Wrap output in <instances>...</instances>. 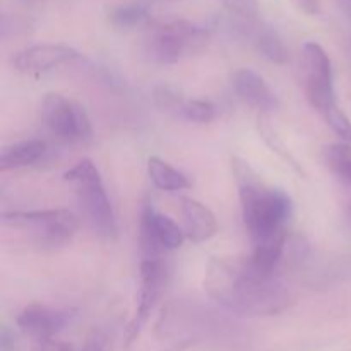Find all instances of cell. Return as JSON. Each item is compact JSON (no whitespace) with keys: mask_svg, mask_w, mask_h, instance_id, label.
<instances>
[{"mask_svg":"<svg viewBox=\"0 0 351 351\" xmlns=\"http://www.w3.org/2000/svg\"><path fill=\"white\" fill-rule=\"evenodd\" d=\"M285 242H287V235L257 243V245H254L252 254L247 259L252 264L254 269L266 274V276H274V269H276L278 263H280L281 256H283Z\"/></svg>","mask_w":351,"mask_h":351,"instance_id":"16","label":"cell"},{"mask_svg":"<svg viewBox=\"0 0 351 351\" xmlns=\"http://www.w3.org/2000/svg\"><path fill=\"white\" fill-rule=\"evenodd\" d=\"M185 232L168 218L154 211L149 202H144L141 211V254L143 259H160L165 250L180 249L184 245Z\"/></svg>","mask_w":351,"mask_h":351,"instance_id":"9","label":"cell"},{"mask_svg":"<svg viewBox=\"0 0 351 351\" xmlns=\"http://www.w3.org/2000/svg\"><path fill=\"white\" fill-rule=\"evenodd\" d=\"M339 5V9L343 10V14H345L346 17L351 21V0H336Z\"/></svg>","mask_w":351,"mask_h":351,"instance_id":"27","label":"cell"},{"mask_svg":"<svg viewBox=\"0 0 351 351\" xmlns=\"http://www.w3.org/2000/svg\"><path fill=\"white\" fill-rule=\"evenodd\" d=\"M81 57L74 47L64 43H38L23 48L12 58V67L23 74H41Z\"/></svg>","mask_w":351,"mask_h":351,"instance_id":"10","label":"cell"},{"mask_svg":"<svg viewBox=\"0 0 351 351\" xmlns=\"http://www.w3.org/2000/svg\"><path fill=\"white\" fill-rule=\"evenodd\" d=\"M322 117H324L326 122L329 123V127L335 130L336 136L341 137L343 143L351 144V120L338 105L332 106V108L329 110V112H326Z\"/></svg>","mask_w":351,"mask_h":351,"instance_id":"23","label":"cell"},{"mask_svg":"<svg viewBox=\"0 0 351 351\" xmlns=\"http://www.w3.org/2000/svg\"><path fill=\"white\" fill-rule=\"evenodd\" d=\"M47 153V143L40 139L23 141V143L5 146L0 153V171L17 170V168L34 165Z\"/></svg>","mask_w":351,"mask_h":351,"instance_id":"14","label":"cell"},{"mask_svg":"<svg viewBox=\"0 0 351 351\" xmlns=\"http://www.w3.org/2000/svg\"><path fill=\"white\" fill-rule=\"evenodd\" d=\"M346 197H348V209H350V213H351V191L346 192Z\"/></svg>","mask_w":351,"mask_h":351,"instance_id":"28","label":"cell"},{"mask_svg":"<svg viewBox=\"0 0 351 351\" xmlns=\"http://www.w3.org/2000/svg\"><path fill=\"white\" fill-rule=\"evenodd\" d=\"M64 180L74 185L89 226L103 240L113 242L117 239V219L98 167L89 158L79 160L71 170L65 171Z\"/></svg>","mask_w":351,"mask_h":351,"instance_id":"4","label":"cell"},{"mask_svg":"<svg viewBox=\"0 0 351 351\" xmlns=\"http://www.w3.org/2000/svg\"><path fill=\"white\" fill-rule=\"evenodd\" d=\"M250 36H252L254 45H256V48L263 57H266L273 64H287L288 50L276 31L267 26H256L252 33H250Z\"/></svg>","mask_w":351,"mask_h":351,"instance_id":"18","label":"cell"},{"mask_svg":"<svg viewBox=\"0 0 351 351\" xmlns=\"http://www.w3.org/2000/svg\"><path fill=\"white\" fill-rule=\"evenodd\" d=\"M307 16H319L322 10L321 0H291Z\"/></svg>","mask_w":351,"mask_h":351,"instance_id":"25","label":"cell"},{"mask_svg":"<svg viewBox=\"0 0 351 351\" xmlns=\"http://www.w3.org/2000/svg\"><path fill=\"white\" fill-rule=\"evenodd\" d=\"M41 120L62 141H89L93 136L91 120L84 106L58 93H50L43 98Z\"/></svg>","mask_w":351,"mask_h":351,"instance_id":"7","label":"cell"},{"mask_svg":"<svg viewBox=\"0 0 351 351\" xmlns=\"http://www.w3.org/2000/svg\"><path fill=\"white\" fill-rule=\"evenodd\" d=\"M221 3L232 16L239 17L243 23H254L259 16L257 0H221Z\"/></svg>","mask_w":351,"mask_h":351,"instance_id":"22","label":"cell"},{"mask_svg":"<svg viewBox=\"0 0 351 351\" xmlns=\"http://www.w3.org/2000/svg\"><path fill=\"white\" fill-rule=\"evenodd\" d=\"M178 115L182 119L189 120V122L195 123H208L215 120L216 117V106L213 105L208 99H199V98H185L182 103V108Z\"/></svg>","mask_w":351,"mask_h":351,"instance_id":"20","label":"cell"},{"mask_svg":"<svg viewBox=\"0 0 351 351\" xmlns=\"http://www.w3.org/2000/svg\"><path fill=\"white\" fill-rule=\"evenodd\" d=\"M324 161L336 180L345 187L346 192L351 191V144L336 143L324 147Z\"/></svg>","mask_w":351,"mask_h":351,"instance_id":"19","label":"cell"},{"mask_svg":"<svg viewBox=\"0 0 351 351\" xmlns=\"http://www.w3.org/2000/svg\"><path fill=\"white\" fill-rule=\"evenodd\" d=\"M302 84L308 103L321 115L338 105L331 58L317 41H307L302 47Z\"/></svg>","mask_w":351,"mask_h":351,"instance_id":"6","label":"cell"},{"mask_svg":"<svg viewBox=\"0 0 351 351\" xmlns=\"http://www.w3.org/2000/svg\"><path fill=\"white\" fill-rule=\"evenodd\" d=\"M147 173H149L154 187H158L160 191L178 192L185 191L192 185L191 180L182 171L175 170L171 165H168L167 161L158 156H151L147 160Z\"/></svg>","mask_w":351,"mask_h":351,"instance_id":"15","label":"cell"},{"mask_svg":"<svg viewBox=\"0 0 351 351\" xmlns=\"http://www.w3.org/2000/svg\"><path fill=\"white\" fill-rule=\"evenodd\" d=\"M2 223L12 228L26 230L38 245L45 247L65 245L79 228L77 218L69 209L3 213Z\"/></svg>","mask_w":351,"mask_h":351,"instance_id":"5","label":"cell"},{"mask_svg":"<svg viewBox=\"0 0 351 351\" xmlns=\"http://www.w3.org/2000/svg\"><path fill=\"white\" fill-rule=\"evenodd\" d=\"M105 335L99 331L93 332L88 339H86L84 346H82L81 351H105Z\"/></svg>","mask_w":351,"mask_h":351,"instance_id":"26","label":"cell"},{"mask_svg":"<svg viewBox=\"0 0 351 351\" xmlns=\"http://www.w3.org/2000/svg\"><path fill=\"white\" fill-rule=\"evenodd\" d=\"M33 351H74L69 343L58 341L55 338L48 339H40V341H34Z\"/></svg>","mask_w":351,"mask_h":351,"instance_id":"24","label":"cell"},{"mask_svg":"<svg viewBox=\"0 0 351 351\" xmlns=\"http://www.w3.org/2000/svg\"><path fill=\"white\" fill-rule=\"evenodd\" d=\"M232 82L239 98L247 105L259 110L263 115L276 112L280 108V98L257 72L250 69H240L233 74Z\"/></svg>","mask_w":351,"mask_h":351,"instance_id":"12","label":"cell"},{"mask_svg":"<svg viewBox=\"0 0 351 351\" xmlns=\"http://www.w3.org/2000/svg\"><path fill=\"white\" fill-rule=\"evenodd\" d=\"M208 41L206 27L180 17H170L147 24L144 51L154 64L170 65L201 53Z\"/></svg>","mask_w":351,"mask_h":351,"instance_id":"3","label":"cell"},{"mask_svg":"<svg viewBox=\"0 0 351 351\" xmlns=\"http://www.w3.org/2000/svg\"><path fill=\"white\" fill-rule=\"evenodd\" d=\"M167 283V269L161 259H143L141 261V288L137 307L132 319L125 328V345H132L144 326L149 321L151 314L156 308L158 300L165 290Z\"/></svg>","mask_w":351,"mask_h":351,"instance_id":"8","label":"cell"},{"mask_svg":"<svg viewBox=\"0 0 351 351\" xmlns=\"http://www.w3.org/2000/svg\"><path fill=\"white\" fill-rule=\"evenodd\" d=\"M182 215L185 221V235L194 243L208 242L218 233V219L202 202L182 197Z\"/></svg>","mask_w":351,"mask_h":351,"instance_id":"13","label":"cell"},{"mask_svg":"<svg viewBox=\"0 0 351 351\" xmlns=\"http://www.w3.org/2000/svg\"><path fill=\"white\" fill-rule=\"evenodd\" d=\"M239 185L243 225L254 245L287 235L285 225L291 216V199L281 189L266 184L245 161L233 160Z\"/></svg>","mask_w":351,"mask_h":351,"instance_id":"2","label":"cell"},{"mask_svg":"<svg viewBox=\"0 0 351 351\" xmlns=\"http://www.w3.org/2000/svg\"><path fill=\"white\" fill-rule=\"evenodd\" d=\"M204 290L226 311L247 317H269L287 311L290 291L276 276L254 269L247 257H211Z\"/></svg>","mask_w":351,"mask_h":351,"instance_id":"1","label":"cell"},{"mask_svg":"<svg viewBox=\"0 0 351 351\" xmlns=\"http://www.w3.org/2000/svg\"><path fill=\"white\" fill-rule=\"evenodd\" d=\"M74 317V311H58L50 308L47 305L33 304L27 305L19 315L16 322L17 328L23 335L29 336L33 341L53 338L55 335L67 328Z\"/></svg>","mask_w":351,"mask_h":351,"instance_id":"11","label":"cell"},{"mask_svg":"<svg viewBox=\"0 0 351 351\" xmlns=\"http://www.w3.org/2000/svg\"><path fill=\"white\" fill-rule=\"evenodd\" d=\"M108 21L117 29H134V27L151 23L149 9L146 3L139 0L119 3L108 12Z\"/></svg>","mask_w":351,"mask_h":351,"instance_id":"17","label":"cell"},{"mask_svg":"<svg viewBox=\"0 0 351 351\" xmlns=\"http://www.w3.org/2000/svg\"><path fill=\"white\" fill-rule=\"evenodd\" d=\"M153 99H154V105H156L160 110L178 115L182 108V103L185 101V96L182 95L177 88H173V86L160 84L154 88Z\"/></svg>","mask_w":351,"mask_h":351,"instance_id":"21","label":"cell"}]
</instances>
